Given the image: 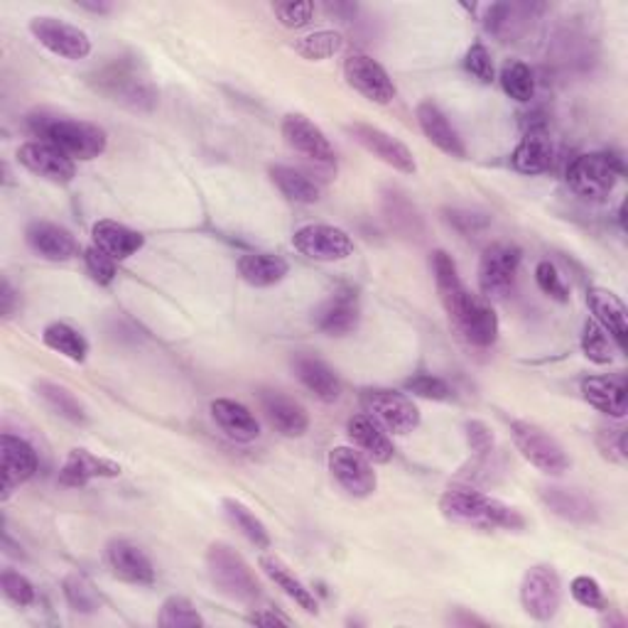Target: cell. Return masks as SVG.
Wrapping results in <instances>:
<instances>
[{
  "label": "cell",
  "instance_id": "6da1fadb",
  "mask_svg": "<svg viewBox=\"0 0 628 628\" xmlns=\"http://www.w3.org/2000/svg\"><path fill=\"white\" fill-rule=\"evenodd\" d=\"M439 510L447 520L457 526H469L479 530H523L526 518L520 510L498 498L474 492V488H449L439 498Z\"/></svg>",
  "mask_w": 628,
  "mask_h": 628
},
{
  "label": "cell",
  "instance_id": "7a4b0ae2",
  "mask_svg": "<svg viewBox=\"0 0 628 628\" xmlns=\"http://www.w3.org/2000/svg\"><path fill=\"white\" fill-rule=\"evenodd\" d=\"M30 128L44 143L60 148L72 160H97L109 148L107 131L89 121L60 119V115H34Z\"/></svg>",
  "mask_w": 628,
  "mask_h": 628
},
{
  "label": "cell",
  "instance_id": "3957f363",
  "mask_svg": "<svg viewBox=\"0 0 628 628\" xmlns=\"http://www.w3.org/2000/svg\"><path fill=\"white\" fill-rule=\"evenodd\" d=\"M206 575L219 595L239 604H255L263 597V587L253 567L226 543H214L206 550Z\"/></svg>",
  "mask_w": 628,
  "mask_h": 628
},
{
  "label": "cell",
  "instance_id": "277c9868",
  "mask_svg": "<svg viewBox=\"0 0 628 628\" xmlns=\"http://www.w3.org/2000/svg\"><path fill=\"white\" fill-rule=\"evenodd\" d=\"M624 174V162L611 153H585L567 165V184L587 202H604Z\"/></svg>",
  "mask_w": 628,
  "mask_h": 628
},
{
  "label": "cell",
  "instance_id": "5b68a950",
  "mask_svg": "<svg viewBox=\"0 0 628 628\" xmlns=\"http://www.w3.org/2000/svg\"><path fill=\"white\" fill-rule=\"evenodd\" d=\"M97 89L113 101L135 111H150L158 101V91L135 62L115 60L97 74Z\"/></svg>",
  "mask_w": 628,
  "mask_h": 628
},
{
  "label": "cell",
  "instance_id": "8992f818",
  "mask_svg": "<svg viewBox=\"0 0 628 628\" xmlns=\"http://www.w3.org/2000/svg\"><path fill=\"white\" fill-rule=\"evenodd\" d=\"M510 437H514L523 459L543 474L560 476L569 469V457L565 455L563 445L545 427L530 421H514L510 423Z\"/></svg>",
  "mask_w": 628,
  "mask_h": 628
},
{
  "label": "cell",
  "instance_id": "52a82bcc",
  "mask_svg": "<svg viewBox=\"0 0 628 628\" xmlns=\"http://www.w3.org/2000/svg\"><path fill=\"white\" fill-rule=\"evenodd\" d=\"M520 604L535 621H553L563 607V579L553 565H533L520 581Z\"/></svg>",
  "mask_w": 628,
  "mask_h": 628
},
{
  "label": "cell",
  "instance_id": "ba28073f",
  "mask_svg": "<svg viewBox=\"0 0 628 628\" xmlns=\"http://www.w3.org/2000/svg\"><path fill=\"white\" fill-rule=\"evenodd\" d=\"M364 408L374 421L393 435H411L413 429L421 427V411L405 393L374 388L364 393Z\"/></svg>",
  "mask_w": 628,
  "mask_h": 628
},
{
  "label": "cell",
  "instance_id": "9c48e42d",
  "mask_svg": "<svg viewBox=\"0 0 628 628\" xmlns=\"http://www.w3.org/2000/svg\"><path fill=\"white\" fill-rule=\"evenodd\" d=\"M30 32L44 50L62 57V60L79 62L91 54V38L72 22L52 16H38L30 20Z\"/></svg>",
  "mask_w": 628,
  "mask_h": 628
},
{
  "label": "cell",
  "instance_id": "30bf717a",
  "mask_svg": "<svg viewBox=\"0 0 628 628\" xmlns=\"http://www.w3.org/2000/svg\"><path fill=\"white\" fill-rule=\"evenodd\" d=\"M293 246L297 253L305 255L310 261L320 263H340L352 259L356 246L354 239L340 226L330 224H307L295 231Z\"/></svg>",
  "mask_w": 628,
  "mask_h": 628
},
{
  "label": "cell",
  "instance_id": "8fae6325",
  "mask_svg": "<svg viewBox=\"0 0 628 628\" xmlns=\"http://www.w3.org/2000/svg\"><path fill=\"white\" fill-rule=\"evenodd\" d=\"M523 261L518 246L510 243H494L479 261V290L484 297H504L516 285V275Z\"/></svg>",
  "mask_w": 628,
  "mask_h": 628
},
{
  "label": "cell",
  "instance_id": "7c38bea8",
  "mask_svg": "<svg viewBox=\"0 0 628 628\" xmlns=\"http://www.w3.org/2000/svg\"><path fill=\"white\" fill-rule=\"evenodd\" d=\"M327 464L336 484H340L348 496L368 498L376 494L378 476L374 472V464L356 447H334L330 452Z\"/></svg>",
  "mask_w": 628,
  "mask_h": 628
},
{
  "label": "cell",
  "instance_id": "4fadbf2b",
  "mask_svg": "<svg viewBox=\"0 0 628 628\" xmlns=\"http://www.w3.org/2000/svg\"><path fill=\"white\" fill-rule=\"evenodd\" d=\"M346 133L352 135L354 141L366 150V153L378 158L381 162H386L388 168L398 170L403 174H413L417 170V162L411 153V148L401 143L395 135L383 131V128L356 121V123L346 125Z\"/></svg>",
  "mask_w": 628,
  "mask_h": 628
},
{
  "label": "cell",
  "instance_id": "5bb4252c",
  "mask_svg": "<svg viewBox=\"0 0 628 628\" xmlns=\"http://www.w3.org/2000/svg\"><path fill=\"white\" fill-rule=\"evenodd\" d=\"M344 77L348 87L358 91V94L371 103H378V107H388L395 94H398L386 69H383L374 57L362 52L352 54L344 62Z\"/></svg>",
  "mask_w": 628,
  "mask_h": 628
},
{
  "label": "cell",
  "instance_id": "9a60e30c",
  "mask_svg": "<svg viewBox=\"0 0 628 628\" xmlns=\"http://www.w3.org/2000/svg\"><path fill=\"white\" fill-rule=\"evenodd\" d=\"M283 138L302 158L317 162V165L324 168H336V153L330 138L324 135L322 128L314 125L307 115L287 113L283 119Z\"/></svg>",
  "mask_w": 628,
  "mask_h": 628
},
{
  "label": "cell",
  "instance_id": "2e32d148",
  "mask_svg": "<svg viewBox=\"0 0 628 628\" xmlns=\"http://www.w3.org/2000/svg\"><path fill=\"white\" fill-rule=\"evenodd\" d=\"M0 464H3V502L13 496L16 488L28 484L38 474V452L26 437L3 433L0 437Z\"/></svg>",
  "mask_w": 628,
  "mask_h": 628
},
{
  "label": "cell",
  "instance_id": "e0dca14e",
  "mask_svg": "<svg viewBox=\"0 0 628 628\" xmlns=\"http://www.w3.org/2000/svg\"><path fill=\"white\" fill-rule=\"evenodd\" d=\"M18 162L28 172L54 184H69L77 174L74 160L67 158L60 148H54L44 141H30L26 145H20Z\"/></svg>",
  "mask_w": 628,
  "mask_h": 628
},
{
  "label": "cell",
  "instance_id": "ac0fdd59",
  "mask_svg": "<svg viewBox=\"0 0 628 628\" xmlns=\"http://www.w3.org/2000/svg\"><path fill=\"white\" fill-rule=\"evenodd\" d=\"M107 563L113 577H119L125 585L150 587L155 585V567L150 557L138 548L135 543L115 538L107 545Z\"/></svg>",
  "mask_w": 628,
  "mask_h": 628
},
{
  "label": "cell",
  "instance_id": "d6986e66",
  "mask_svg": "<svg viewBox=\"0 0 628 628\" xmlns=\"http://www.w3.org/2000/svg\"><path fill=\"white\" fill-rule=\"evenodd\" d=\"M433 275H435V285H437V295L442 300V307H445L452 322H457L476 295H472L467 285L462 283L457 263L447 251L439 249L433 253Z\"/></svg>",
  "mask_w": 628,
  "mask_h": 628
},
{
  "label": "cell",
  "instance_id": "ffe728a7",
  "mask_svg": "<svg viewBox=\"0 0 628 628\" xmlns=\"http://www.w3.org/2000/svg\"><path fill=\"white\" fill-rule=\"evenodd\" d=\"M415 119H417V125H421L423 135L437 150H442V153L455 158V160L467 158V145H464V141L457 133V128L449 123V119L445 113H442L437 103H433V101L417 103Z\"/></svg>",
  "mask_w": 628,
  "mask_h": 628
},
{
  "label": "cell",
  "instance_id": "44dd1931",
  "mask_svg": "<svg viewBox=\"0 0 628 628\" xmlns=\"http://www.w3.org/2000/svg\"><path fill=\"white\" fill-rule=\"evenodd\" d=\"M121 464L99 457L89 449H72L64 459V467L60 469L57 482L67 488H81L94 479H115L121 476Z\"/></svg>",
  "mask_w": 628,
  "mask_h": 628
},
{
  "label": "cell",
  "instance_id": "7402d4cb",
  "mask_svg": "<svg viewBox=\"0 0 628 628\" xmlns=\"http://www.w3.org/2000/svg\"><path fill=\"white\" fill-rule=\"evenodd\" d=\"M261 408L283 437H302L310 429V415L302 405L281 391H263Z\"/></svg>",
  "mask_w": 628,
  "mask_h": 628
},
{
  "label": "cell",
  "instance_id": "603a6c76",
  "mask_svg": "<svg viewBox=\"0 0 628 628\" xmlns=\"http://www.w3.org/2000/svg\"><path fill=\"white\" fill-rule=\"evenodd\" d=\"M587 305L595 314V322L611 336L619 352H624L628 340V312L624 300L607 287H591L587 293Z\"/></svg>",
  "mask_w": 628,
  "mask_h": 628
},
{
  "label": "cell",
  "instance_id": "cb8c5ba5",
  "mask_svg": "<svg viewBox=\"0 0 628 628\" xmlns=\"http://www.w3.org/2000/svg\"><path fill=\"white\" fill-rule=\"evenodd\" d=\"M28 246L48 261H72L79 255V243L67 229L50 224V221H32L26 231Z\"/></svg>",
  "mask_w": 628,
  "mask_h": 628
},
{
  "label": "cell",
  "instance_id": "d4e9b609",
  "mask_svg": "<svg viewBox=\"0 0 628 628\" xmlns=\"http://www.w3.org/2000/svg\"><path fill=\"white\" fill-rule=\"evenodd\" d=\"M91 241L99 251H103L107 255L119 263V261H128L131 255H135L145 246V236L141 231H135L125 224H119L113 219H101L91 229Z\"/></svg>",
  "mask_w": 628,
  "mask_h": 628
},
{
  "label": "cell",
  "instance_id": "484cf974",
  "mask_svg": "<svg viewBox=\"0 0 628 628\" xmlns=\"http://www.w3.org/2000/svg\"><path fill=\"white\" fill-rule=\"evenodd\" d=\"M362 320V307L354 293H336L314 310V324L330 336L352 334Z\"/></svg>",
  "mask_w": 628,
  "mask_h": 628
},
{
  "label": "cell",
  "instance_id": "4316f807",
  "mask_svg": "<svg viewBox=\"0 0 628 628\" xmlns=\"http://www.w3.org/2000/svg\"><path fill=\"white\" fill-rule=\"evenodd\" d=\"M346 433L348 439L354 442V447L374 464H388L393 459L395 447L388 433L368 413L354 415L346 425Z\"/></svg>",
  "mask_w": 628,
  "mask_h": 628
},
{
  "label": "cell",
  "instance_id": "83f0119b",
  "mask_svg": "<svg viewBox=\"0 0 628 628\" xmlns=\"http://www.w3.org/2000/svg\"><path fill=\"white\" fill-rule=\"evenodd\" d=\"M293 368L297 381L314 398H320L322 403H336L342 398V381L334 374V368L324 364L322 358L300 354L293 358Z\"/></svg>",
  "mask_w": 628,
  "mask_h": 628
},
{
  "label": "cell",
  "instance_id": "f1b7e54d",
  "mask_svg": "<svg viewBox=\"0 0 628 628\" xmlns=\"http://www.w3.org/2000/svg\"><path fill=\"white\" fill-rule=\"evenodd\" d=\"M581 395H585V401L591 405V408L614 417V421H624L626 417L628 386L624 378L591 376L581 383Z\"/></svg>",
  "mask_w": 628,
  "mask_h": 628
},
{
  "label": "cell",
  "instance_id": "f546056e",
  "mask_svg": "<svg viewBox=\"0 0 628 628\" xmlns=\"http://www.w3.org/2000/svg\"><path fill=\"white\" fill-rule=\"evenodd\" d=\"M540 498L545 502L555 516H560L567 523H587L597 520V506L587 494L577 492V488H565V486H545L540 492Z\"/></svg>",
  "mask_w": 628,
  "mask_h": 628
},
{
  "label": "cell",
  "instance_id": "4dcf8cb0",
  "mask_svg": "<svg viewBox=\"0 0 628 628\" xmlns=\"http://www.w3.org/2000/svg\"><path fill=\"white\" fill-rule=\"evenodd\" d=\"M455 327L462 332L464 340L479 348L494 346L498 340V330H502L498 327V317L494 307L482 297H474L469 302V307L464 310L462 317L455 322Z\"/></svg>",
  "mask_w": 628,
  "mask_h": 628
},
{
  "label": "cell",
  "instance_id": "1f68e13d",
  "mask_svg": "<svg viewBox=\"0 0 628 628\" xmlns=\"http://www.w3.org/2000/svg\"><path fill=\"white\" fill-rule=\"evenodd\" d=\"M261 569L277 589H283L285 595L297 604L300 609H305L307 614H317L320 604H317V597H314V591L281 560V557L273 553L261 555Z\"/></svg>",
  "mask_w": 628,
  "mask_h": 628
},
{
  "label": "cell",
  "instance_id": "d6a6232c",
  "mask_svg": "<svg viewBox=\"0 0 628 628\" xmlns=\"http://www.w3.org/2000/svg\"><path fill=\"white\" fill-rule=\"evenodd\" d=\"M214 423L236 442H253L261 435V425L246 405L231 398H216L212 403Z\"/></svg>",
  "mask_w": 628,
  "mask_h": 628
},
{
  "label": "cell",
  "instance_id": "836d02e7",
  "mask_svg": "<svg viewBox=\"0 0 628 628\" xmlns=\"http://www.w3.org/2000/svg\"><path fill=\"white\" fill-rule=\"evenodd\" d=\"M290 273V265L281 255L273 253H243L239 259V275L251 287H273L283 283Z\"/></svg>",
  "mask_w": 628,
  "mask_h": 628
},
{
  "label": "cell",
  "instance_id": "e575fe53",
  "mask_svg": "<svg viewBox=\"0 0 628 628\" xmlns=\"http://www.w3.org/2000/svg\"><path fill=\"white\" fill-rule=\"evenodd\" d=\"M510 165L520 174H543L553 165V145L545 133H528L510 155Z\"/></svg>",
  "mask_w": 628,
  "mask_h": 628
},
{
  "label": "cell",
  "instance_id": "d590c367",
  "mask_svg": "<svg viewBox=\"0 0 628 628\" xmlns=\"http://www.w3.org/2000/svg\"><path fill=\"white\" fill-rule=\"evenodd\" d=\"M267 174H271V182L287 202L314 204L320 200V188L307 178L305 172H300L290 165H271Z\"/></svg>",
  "mask_w": 628,
  "mask_h": 628
},
{
  "label": "cell",
  "instance_id": "8d00e7d4",
  "mask_svg": "<svg viewBox=\"0 0 628 628\" xmlns=\"http://www.w3.org/2000/svg\"><path fill=\"white\" fill-rule=\"evenodd\" d=\"M528 6H516V3H494L486 8L484 26L486 30L508 42L510 38H518L528 22Z\"/></svg>",
  "mask_w": 628,
  "mask_h": 628
},
{
  "label": "cell",
  "instance_id": "74e56055",
  "mask_svg": "<svg viewBox=\"0 0 628 628\" xmlns=\"http://www.w3.org/2000/svg\"><path fill=\"white\" fill-rule=\"evenodd\" d=\"M224 514L251 545H255L259 550H271V533H267L265 523L246 504H241L239 498H224Z\"/></svg>",
  "mask_w": 628,
  "mask_h": 628
},
{
  "label": "cell",
  "instance_id": "f35d334b",
  "mask_svg": "<svg viewBox=\"0 0 628 628\" xmlns=\"http://www.w3.org/2000/svg\"><path fill=\"white\" fill-rule=\"evenodd\" d=\"M34 388H38L40 398L48 403V408L54 411L60 417H64V421L74 423V425H87L89 423L87 408L81 405V401L69 388L57 386V383H50V381H40Z\"/></svg>",
  "mask_w": 628,
  "mask_h": 628
},
{
  "label": "cell",
  "instance_id": "ab89813d",
  "mask_svg": "<svg viewBox=\"0 0 628 628\" xmlns=\"http://www.w3.org/2000/svg\"><path fill=\"white\" fill-rule=\"evenodd\" d=\"M42 342L48 348H52V352L57 354H62L67 356L69 362H87V356H89V344L84 336H81L74 327H69V324L64 322H52L44 327L42 332Z\"/></svg>",
  "mask_w": 628,
  "mask_h": 628
},
{
  "label": "cell",
  "instance_id": "60d3db41",
  "mask_svg": "<svg viewBox=\"0 0 628 628\" xmlns=\"http://www.w3.org/2000/svg\"><path fill=\"white\" fill-rule=\"evenodd\" d=\"M344 34L336 30H317L312 34H305V38L295 40V52L307 62H324L332 60V57L340 54L344 50Z\"/></svg>",
  "mask_w": 628,
  "mask_h": 628
},
{
  "label": "cell",
  "instance_id": "b9f144b4",
  "mask_svg": "<svg viewBox=\"0 0 628 628\" xmlns=\"http://www.w3.org/2000/svg\"><path fill=\"white\" fill-rule=\"evenodd\" d=\"M502 89L506 91V97L514 101L528 103L535 97V74L526 62H508L502 69Z\"/></svg>",
  "mask_w": 628,
  "mask_h": 628
},
{
  "label": "cell",
  "instance_id": "7bdbcfd3",
  "mask_svg": "<svg viewBox=\"0 0 628 628\" xmlns=\"http://www.w3.org/2000/svg\"><path fill=\"white\" fill-rule=\"evenodd\" d=\"M67 604L79 614H97L101 609V597L94 585L84 575H69L62 581Z\"/></svg>",
  "mask_w": 628,
  "mask_h": 628
},
{
  "label": "cell",
  "instance_id": "ee69618b",
  "mask_svg": "<svg viewBox=\"0 0 628 628\" xmlns=\"http://www.w3.org/2000/svg\"><path fill=\"white\" fill-rule=\"evenodd\" d=\"M616 348L619 346H616V342L599 327L595 320L585 324V334H581V352H585V356L591 364H599V366L611 364L616 356Z\"/></svg>",
  "mask_w": 628,
  "mask_h": 628
},
{
  "label": "cell",
  "instance_id": "f6af8a7d",
  "mask_svg": "<svg viewBox=\"0 0 628 628\" xmlns=\"http://www.w3.org/2000/svg\"><path fill=\"white\" fill-rule=\"evenodd\" d=\"M158 624L162 628H196L204 626V616L194 609V604L184 597H170L165 599L158 616Z\"/></svg>",
  "mask_w": 628,
  "mask_h": 628
},
{
  "label": "cell",
  "instance_id": "bcb514c9",
  "mask_svg": "<svg viewBox=\"0 0 628 628\" xmlns=\"http://www.w3.org/2000/svg\"><path fill=\"white\" fill-rule=\"evenodd\" d=\"M383 202H386V214L395 229L405 231V234H411V231L417 234V226H421V214H417L415 206L405 200V194L393 190L386 194V200Z\"/></svg>",
  "mask_w": 628,
  "mask_h": 628
},
{
  "label": "cell",
  "instance_id": "7dc6e473",
  "mask_svg": "<svg viewBox=\"0 0 628 628\" xmlns=\"http://www.w3.org/2000/svg\"><path fill=\"white\" fill-rule=\"evenodd\" d=\"M0 589H3V595L16 604V607H30L38 599V591H34L32 581L16 573V569H3V575H0Z\"/></svg>",
  "mask_w": 628,
  "mask_h": 628
},
{
  "label": "cell",
  "instance_id": "c3c4849f",
  "mask_svg": "<svg viewBox=\"0 0 628 628\" xmlns=\"http://www.w3.org/2000/svg\"><path fill=\"white\" fill-rule=\"evenodd\" d=\"M405 391L417 395L425 401H449L452 398V386L439 376L433 374H417L405 381Z\"/></svg>",
  "mask_w": 628,
  "mask_h": 628
},
{
  "label": "cell",
  "instance_id": "681fc988",
  "mask_svg": "<svg viewBox=\"0 0 628 628\" xmlns=\"http://www.w3.org/2000/svg\"><path fill=\"white\" fill-rule=\"evenodd\" d=\"M569 591L577 604H581L585 609H595V611H607V597H604V589L595 577L589 575H579L573 579L569 585Z\"/></svg>",
  "mask_w": 628,
  "mask_h": 628
},
{
  "label": "cell",
  "instance_id": "f907efd6",
  "mask_svg": "<svg viewBox=\"0 0 628 628\" xmlns=\"http://www.w3.org/2000/svg\"><path fill=\"white\" fill-rule=\"evenodd\" d=\"M597 447L614 464H626V427L624 425H607L599 427Z\"/></svg>",
  "mask_w": 628,
  "mask_h": 628
},
{
  "label": "cell",
  "instance_id": "816d5d0a",
  "mask_svg": "<svg viewBox=\"0 0 628 628\" xmlns=\"http://www.w3.org/2000/svg\"><path fill=\"white\" fill-rule=\"evenodd\" d=\"M464 69H467L474 79H479L482 84H492L496 79L492 52H488L482 42H474L467 54H464Z\"/></svg>",
  "mask_w": 628,
  "mask_h": 628
},
{
  "label": "cell",
  "instance_id": "f5cc1de1",
  "mask_svg": "<svg viewBox=\"0 0 628 628\" xmlns=\"http://www.w3.org/2000/svg\"><path fill=\"white\" fill-rule=\"evenodd\" d=\"M535 283H538V287L550 300H557V302L569 300V287L565 285L563 275L557 273V267L550 261H540L538 265H535Z\"/></svg>",
  "mask_w": 628,
  "mask_h": 628
},
{
  "label": "cell",
  "instance_id": "db71d44e",
  "mask_svg": "<svg viewBox=\"0 0 628 628\" xmlns=\"http://www.w3.org/2000/svg\"><path fill=\"white\" fill-rule=\"evenodd\" d=\"M84 263L94 283L111 285L115 281V261L111 259V255L99 251L94 243H91V246L84 251Z\"/></svg>",
  "mask_w": 628,
  "mask_h": 628
},
{
  "label": "cell",
  "instance_id": "11a10c76",
  "mask_svg": "<svg viewBox=\"0 0 628 628\" xmlns=\"http://www.w3.org/2000/svg\"><path fill=\"white\" fill-rule=\"evenodd\" d=\"M275 18L281 20V26L287 30H300L312 22L314 16V3H275L273 6Z\"/></svg>",
  "mask_w": 628,
  "mask_h": 628
},
{
  "label": "cell",
  "instance_id": "9f6ffc18",
  "mask_svg": "<svg viewBox=\"0 0 628 628\" xmlns=\"http://www.w3.org/2000/svg\"><path fill=\"white\" fill-rule=\"evenodd\" d=\"M464 433H467V445L469 449L474 452L476 457L479 459H486V457H492L494 455V435H492V429H488L486 423L482 421H469L467 425H464Z\"/></svg>",
  "mask_w": 628,
  "mask_h": 628
},
{
  "label": "cell",
  "instance_id": "6f0895ef",
  "mask_svg": "<svg viewBox=\"0 0 628 628\" xmlns=\"http://www.w3.org/2000/svg\"><path fill=\"white\" fill-rule=\"evenodd\" d=\"M447 221L462 234H479L488 226V216L476 214V212H464V209H452L447 212Z\"/></svg>",
  "mask_w": 628,
  "mask_h": 628
},
{
  "label": "cell",
  "instance_id": "680465c9",
  "mask_svg": "<svg viewBox=\"0 0 628 628\" xmlns=\"http://www.w3.org/2000/svg\"><path fill=\"white\" fill-rule=\"evenodd\" d=\"M18 310V293L10 285L8 277H3V283H0V314H3V320H10Z\"/></svg>",
  "mask_w": 628,
  "mask_h": 628
},
{
  "label": "cell",
  "instance_id": "91938a15",
  "mask_svg": "<svg viewBox=\"0 0 628 628\" xmlns=\"http://www.w3.org/2000/svg\"><path fill=\"white\" fill-rule=\"evenodd\" d=\"M249 624L255 626H293V619H287L281 611H253L249 616Z\"/></svg>",
  "mask_w": 628,
  "mask_h": 628
},
{
  "label": "cell",
  "instance_id": "94428289",
  "mask_svg": "<svg viewBox=\"0 0 628 628\" xmlns=\"http://www.w3.org/2000/svg\"><path fill=\"white\" fill-rule=\"evenodd\" d=\"M79 8H81V10H89V13H99V16L111 13V6H109V3H79Z\"/></svg>",
  "mask_w": 628,
  "mask_h": 628
}]
</instances>
